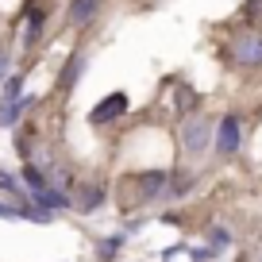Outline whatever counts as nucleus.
I'll return each mask as SVG.
<instances>
[{
    "mask_svg": "<svg viewBox=\"0 0 262 262\" xmlns=\"http://www.w3.org/2000/svg\"><path fill=\"white\" fill-rule=\"evenodd\" d=\"M235 70H262V31H239L228 39V50H224Z\"/></svg>",
    "mask_w": 262,
    "mask_h": 262,
    "instance_id": "obj_1",
    "label": "nucleus"
},
{
    "mask_svg": "<svg viewBox=\"0 0 262 262\" xmlns=\"http://www.w3.org/2000/svg\"><path fill=\"white\" fill-rule=\"evenodd\" d=\"M212 143H216V123L208 116H185L181 120V147L189 155H205Z\"/></svg>",
    "mask_w": 262,
    "mask_h": 262,
    "instance_id": "obj_2",
    "label": "nucleus"
},
{
    "mask_svg": "<svg viewBox=\"0 0 262 262\" xmlns=\"http://www.w3.org/2000/svg\"><path fill=\"white\" fill-rule=\"evenodd\" d=\"M24 181H27V193L35 196V205H39V208H47V212H54V208H70V196L54 193V189L47 185V178H42L35 166H24Z\"/></svg>",
    "mask_w": 262,
    "mask_h": 262,
    "instance_id": "obj_3",
    "label": "nucleus"
},
{
    "mask_svg": "<svg viewBox=\"0 0 262 262\" xmlns=\"http://www.w3.org/2000/svg\"><path fill=\"white\" fill-rule=\"evenodd\" d=\"M216 155L220 158H231V155H239V147H243V120H239L235 112H228V116H220V123H216Z\"/></svg>",
    "mask_w": 262,
    "mask_h": 262,
    "instance_id": "obj_4",
    "label": "nucleus"
},
{
    "mask_svg": "<svg viewBox=\"0 0 262 262\" xmlns=\"http://www.w3.org/2000/svg\"><path fill=\"white\" fill-rule=\"evenodd\" d=\"M127 104H131L127 93H108V97H104V100H100V104L89 112V123H93V127H104V123L120 120V116L127 112Z\"/></svg>",
    "mask_w": 262,
    "mask_h": 262,
    "instance_id": "obj_5",
    "label": "nucleus"
},
{
    "mask_svg": "<svg viewBox=\"0 0 262 262\" xmlns=\"http://www.w3.org/2000/svg\"><path fill=\"white\" fill-rule=\"evenodd\" d=\"M135 185H139V201H158L170 189V173L166 170H150V173H135Z\"/></svg>",
    "mask_w": 262,
    "mask_h": 262,
    "instance_id": "obj_6",
    "label": "nucleus"
},
{
    "mask_svg": "<svg viewBox=\"0 0 262 262\" xmlns=\"http://www.w3.org/2000/svg\"><path fill=\"white\" fill-rule=\"evenodd\" d=\"M97 12H100V0H74V4H70V24L85 27V24L97 19Z\"/></svg>",
    "mask_w": 262,
    "mask_h": 262,
    "instance_id": "obj_7",
    "label": "nucleus"
},
{
    "mask_svg": "<svg viewBox=\"0 0 262 262\" xmlns=\"http://www.w3.org/2000/svg\"><path fill=\"white\" fill-rule=\"evenodd\" d=\"M31 100L35 97H16V100H8V104H0V127H12V123L31 108Z\"/></svg>",
    "mask_w": 262,
    "mask_h": 262,
    "instance_id": "obj_8",
    "label": "nucleus"
},
{
    "mask_svg": "<svg viewBox=\"0 0 262 262\" xmlns=\"http://www.w3.org/2000/svg\"><path fill=\"white\" fill-rule=\"evenodd\" d=\"M81 70H85V54H70V62H66V70H62V77H58V85H62V89H74L77 77H81Z\"/></svg>",
    "mask_w": 262,
    "mask_h": 262,
    "instance_id": "obj_9",
    "label": "nucleus"
},
{
    "mask_svg": "<svg viewBox=\"0 0 262 262\" xmlns=\"http://www.w3.org/2000/svg\"><path fill=\"white\" fill-rule=\"evenodd\" d=\"M42 24H47V12H39V8L27 12V31H24V42H27V47H35V42H39Z\"/></svg>",
    "mask_w": 262,
    "mask_h": 262,
    "instance_id": "obj_10",
    "label": "nucleus"
},
{
    "mask_svg": "<svg viewBox=\"0 0 262 262\" xmlns=\"http://www.w3.org/2000/svg\"><path fill=\"white\" fill-rule=\"evenodd\" d=\"M100 201H104V189H100V185H85V193H81V208H85V212H93Z\"/></svg>",
    "mask_w": 262,
    "mask_h": 262,
    "instance_id": "obj_11",
    "label": "nucleus"
},
{
    "mask_svg": "<svg viewBox=\"0 0 262 262\" xmlns=\"http://www.w3.org/2000/svg\"><path fill=\"white\" fill-rule=\"evenodd\" d=\"M196 104V93L193 89H178V108H181V120L189 116V108Z\"/></svg>",
    "mask_w": 262,
    "mask_h": 262,
    "instance_id": "obj_12",
    "label": "nucleus"
},
{
    "mask_svg": "<svg viewBox=\"0 0 262 262\" xmlns=\"http://www.w3.org/2000/svg\"><path fill=\"white\" fill-rule=\"evenodd\" d=\"M185 193H189V178L173 173V178H170V189H166V196H185Z\"/></svg>",
    "mask_w": 262,
    "mask_h": 262,
    "instance_id": "obj_13",
    "label": "nucleus"
},
{
    "mask_svg": "<svg viewBox=\"0 0 262 262\" xmlns=\"http://www.w3.org/2000/svg\"><path fill=\"white\" fill-rule=\"evenodd\" d=\"M116 247H123V235H112V239H104V243H100V258H116Z\"/></svg>",
    "mask_w": 262,
    "mask_h": 262,
    "instance_id": "obj_14",
    "label": "nucleus"
},
{
    "mask_svg": "<svg viewBox=\"0 0 262 262\" xmlns=\"http://www.w3.org/2000/svg\"><path fill=\"white\" fill-rule=\"evenodd\" d=\"M208 239H212L216 247H224V243H228V231H224V228H216V231H212V235H208Z\"/></svg>",
    "mask_w": 262,
    "mask_h": 262,
    "instance_id": "obj_15",
    "label": "nucleus"
},
{
    "mask_svg": "<svg viewBox=\"0 0 262 262\" xmlns=\"http://www.w3.org/2000/svg\"><path fill=\"white\" fill-rule=\"evenodd\" d=\"M4 77H8V54L0 50V81H4Z\"/></svg>",
    "mask_w": 262,
    "mask_h": 262,
    "instance_id": "obj_16",
    "label": "nucleus"
},
{
    "mask_svg": "<svg viewBox=\"0 0 262 262\" xmlns=\"http://www.w3.org/2000/svg\"><path fill=\"white\" fill-rule=\"evenodd\" d=\"M254 8H262V0H251V4H247V12H254Z\"/></svg>",
    "mask_w": 262,
    "mask_h": 262,
    "instance_id": "obj_17",
    "label": "nucleus"
}]
</instances>
